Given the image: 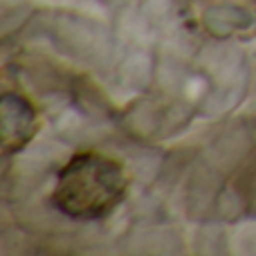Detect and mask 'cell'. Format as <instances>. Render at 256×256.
<instances>
[{
    "label": "cell",
    "mask_w": 256,
    "mask_h": 256,
    "mask_svg": "<svg viewBox=\"0 0 256 256\" xmlns=\"http://www.w3.org/2000/svg\"><path fill=\"white\" fill-rule=\"evenodd\" d=\"M126 189L128 178L117 160L84 150L72 155L56 173L52 204L72 220H102L124 202Z\"/></svg>",
    "instance_id": "obj_1"
},
{
    "label": "cell",
    "mask_w": 256,
    "mask_h": 256,
    "mask_svg": "<svg viewBox=\"0 0 256 256\" xmlns=\"http://www.w3.org/2000/svg\"><path fill=\"white\" fill-rule=\"evenodd\" d=\"M0 137H2V153L14 155L22 150L38 130V115L30 99L18 92H4L0 99Z\"/></svg>",
    "instance_id": "obj_2"
}]
</instances>
